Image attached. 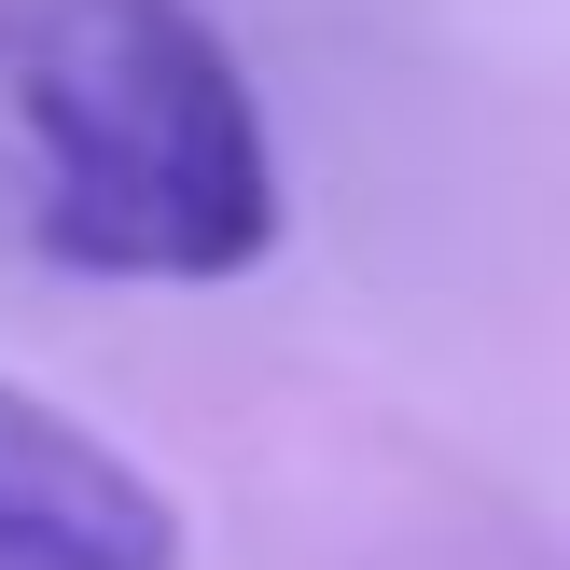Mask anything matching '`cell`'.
Returning a JSON list of instances; mask_svg holds the SVG:
<instances>
[{
	"instance_id": "obj_1",
	"label": "cell",
	"mask_w": 570,
	"mask_h": 570,
	"mask_svg": "<svg viewBox=\"0 0 570 570\" xmlns=\"http://www.w3.org/2000/svg\"><path fill=\"white\" fill-rule=\"evenodd\" d=\"M0 250L70 278H250L278 139L195 0H0Z\"/></svg>"
},
{
	"instance_id": "obj_2",
	"label": "cell",
	"mask_w": 570,
	"mask_h": 570,
	"mask_svg": "<svg viewBox=\"0 0 570 570\" xmlns=\"http://www.w3.org/2000/svg\"><path fill=\"white\" fill-rule=\"evenodd\" d=\"M0 570H181V501L14 376H0Z\"/></svg>"
}]
</instances>
